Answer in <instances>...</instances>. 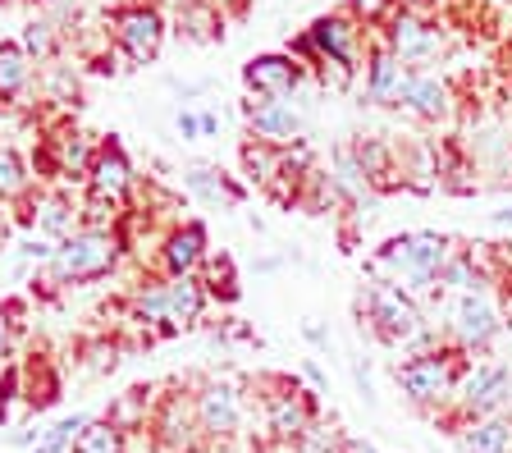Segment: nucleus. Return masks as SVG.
<instances>
[{"label": "nucleus", "instance_id": "aec40b11", "mask_svg": "<svg viewBox=\"0 0 512 453\" xmlns=\"http://www.w3.org/2000/svg\"><path fill=\"white\" fill-rule=\"evenodd\" d=\"M311 42H316L320 60H343V65H352V60H357V28H352L348 19H339V14H325V19H316V28H311Z\"/></svg>", "mask_w": 512, "mask_h": 453}, {"label": "nucleus", "instance_id": "a19ab883", "mask_svg": "<svg viewBox=\"0 0 512 453\" xmlns=\"http://www.w3.org/2000/svg\"><path fill=\"white\" fill-rule=\"evenodd\" d=\"M494 225H512V206H508V211H499V216H494Z\"/></svg>", "mask_w": 512, "mask_h": 453}, {"label": "nucleus", "instance_id": "4be33fe9", "mask_svg": "<svg viewBox=\"0 0 512 453\" xmlns=\"http://www.w3.org/2000/svg\"><path fill=\"white\" fill-rule=\"evenodd\" d=\"M183 188H188L192 197H202L206 206H238L243 202V188L229 184L220 170H211V165H192V170H183Z\"/></svg>", "mask_w": 512, "mask_h": 453}, {"label": "nucleus", "instance_id": "4c0bfd02", "mask_svg": "<svg viewBox=\"0 0 512 453\" xmlns=\"http://www.w3.org/2000/svg\"><path fill=\"white\" fill-rule=\"evenodd\" d=\"M10 339H14V321L5 312H0V362L10 357Z\"/></svg>", "mask_w": 512, "mask_h": 453}, {"label": "nucleus", "instance_id": "7ed1b4c3", "mask_svg": "<svg viewBox=\"0 0 512 453\" xmlns=\"http://www.w3.org/2000/svg\"><path fill=\"white\" fill-rule=\"evenodd\" d=\"M458 380H462L458 353H421V357H412V362L398 367V385H403V394L416 403V408L448 399Z\"/></svg>", "mask_w": 512, "mask_h": 453}, {"label": "nucleus", "instance_id": "c9c22d12", "mask_svg": "<svg viewBox=\"0 0 512 453\" xmlns=\"http://www.w3.org/2000/svg\"><path fill=\"white\" fill-rule=\"evenodd\" d=\"M174 129H179V138H202V115H192V110H179Z\"/></svg>", "mask_w": 512, "mask_h": 453}, {"label": "nucleus", "instance_id": "9d476101", "mask_svg": "<svg viewBox=\"0 0 512 453\" xmlns=\"http://www.w3.org/2000/svg\"><path fill=\"white\" fill-rule=\"evenodd\" d=\"M371 316H375V330H380L384 339H412L416 330H421V312H416V302L407 298L398 284H375Z\"/></svg>", "mask_w": 512, "mask_h": 453}, {"label": "nucleus", "instance_id": "b1692460", "mask_svg": "<svg viewBox=\"0 0 512 453\" xmlns=\"http://www.w3.org/2000/svg\"><path fill=\"white\" fill-rule=\"evenodd\" d=\"M288 151L284 147H270V142H243V170L252 184H275L284 174Z\"/></svg>", "mask_w": 512, "mask_h": 453}, {"label": "nucleus", "instance_id": "58836bf2", "mask_svg": "<svg viewBox=\"0 0 512 453\" xmlns=\"http://www.w3.org/2000/svg\"><path fill=\"white\" fill-rule=\"evenodd\" d=\"M215 133H220V115H215V110H206V115H202V138H215Z\"/></svg>", "mask_w": 512, "mask_h": 453}, {"label": "nucleus", "instance_id": "f3484780", "mask_svg": "<svg viewBox=\"0 0 512 453\" xmlns=\"http://www.w3.org/2000/svg\"><path fill=\"white\" fill-rule=\"evenodd\" d=\"M458 339L462 348H485L494 335H499V316H494V307L480 293H467V298L458 302Z\"/></svg>", "mask_w": 512, "mask_h": 453}, {"label": "nucleus", "instance_id": "9b49d317", "mask_svg": "<svg viewBox=\"0 0 512 453\" xmlns=\"http://www.w3.org/2000/svg\"><path fill=\"white\" fill-rule=\"evenodd\" d=\"M206 261V225L202 220H183V225H174L170 234L160 238V266H165V275H197Z\"/></svg>", "mask_w": 512, "mask_h": 453}, {"label": "nucleus", "instance_id": "5701e85b", "mask_svg": "<svg viewBox=\"0 0 512 453\" xmlns=\"http://www.w3.org/2000/svg\"><path fill=\"white\" fill-rule=\"evenodd\" d=\"M106 421H110V426H119L124 435L147 431V426H151V389H147V385L124 389V394H119V399L110 403Z\"/></svg>", "mask_w": 512, "mask_h": 453}, {"label": "nucleus", "instance_id": "423d86ee", "mask_svg": "<svg viewBox=\"0 0 512 453\" xmlns=\"http://www.w3.org/2000/svg\"><path fill=\"white\" fill-rule=\"evenodd\" d=\"M192 412H197L202 440H224V435L238 431L243 403H238V389L229 385V380H206V385L192 394Z\"/></svg>", "mask_w": 512, "mask_h": 453}, {"label": "nucleus", "instance_id": "2f4dec72", "mask_svg": "<svg viewBox=\"0 0 512 453\" xmlns=\"http://www.w3.org/2000/svg\"><path fill=\"white\" fill-rule=\"evenodd\" d=\"M19 46L28 60H51L55 55V33H51V23L46 19H28L23 23V33H19Z\"/></svg>", "mask_w": 512, "mask_h": 453}, {"label": "nucleus", "instance_id": "cd10ccee", "mask_svg": "<svg viewBox=\"0 0 512 453\" xmlns=\"http://www.w3.org/2000/svg\"><path fill=\"white\" fill-rule=\"evenodd\" d=\"M407 106L416 110L421 119H439L448 110V87L430 74H416L412 78V92H407Z\"/></svg>", "mask_w": 512, "mask_h": 453}, {"label": "nucleus", "instance_id": "393cba45", "mask_svg": "<svg viewBox=\"0 0 512 453\" xmlns=\"http://www.w3.org/2000/svg\"><path fill=\"white\" fill-rule=\"evenodd\" d=\"M32 78V60L23 55L19 42H0V101L23 97V87Z\"/></svg>", "mask_w": 512, "mask_h": 453}, {"label": "nucleus", "instance_id": "6ab92c4d", "mask_svg": "<svg viewBox=\"0 0 512 453\" xmlns=\"http://www.w3.org/2000/svg\"><path fill=\"white\" fill-rule=\"evenodd\" d=\"M19 385H23V403H28V412H37V417H42L46 408H55V403H60V376H55V367L46 362V357L23 362V367H19Z\"/></svg>", "mask_w": 512, "mask_h": 453}, {"label": "nucleus", "instance_id": "dca6fc26", "mask_svg": "<svg viewBox=\"0 0 512 453\" xmlns=\"http://www.w3.org/2000/svg\"><path fill=\"white\" fill-rule=\"evenodd\" d=\"M165 307H170V330H192L206 312V289L197 275H174L165 280Z\"/></svg>", "mask_w": 512, "mask_h": 453}, {"label": "nucleus", "instance_id": "a211bd4d", "mask_svg": "<svg viewBox=\"0 0 512 453\" xmlns=\"http://www.w3.org/2000/svg\"><path fill=\"white\" fill-rule=\"evenodd\" d=\"M389 46H394V55H403V60H430V55L444 46V37H439V28L416 19V14H403V19L389 28Z\"/></svg>", "mask_w": 512, "mask_h": 453}, {"label": "nucleus", "instance_id": "ddd939ff", "mask_svg": "<svg viewBox=\"0 0 512 453\" xmlns=\"http://www.w3.org/2000/svg\"><path fill=\"white\" fill-rule=\"evenodd\" d=\"M247 119H252V138L256 142H270V147H288L293 138H302V115L284 101H261L252 97L247 101Z\"/></svg>", "mask_w": 512, "mask_h": 453}, {"label": "nucleus", "instance_id": "39448f33", "mask_svg": "<svg viewBox=\"0 0 512 453\" xmlns=\"http://www.w3.org/2000/svg\"><path fill=\"white\" fill-rule=\"evenodd\" d=\"M128 193H133V161H128V151L119 147L115 138L96 142L92 170H87V197H96V202H106V206H119Z\"/></svg>", "mask_w": 512, "mask_h": 453}, {"label": "nucleus", "instance_id": "f257e3e1", "mask_svg": "<svg viewBox=\"0 0 512 453\" xmlns=\"http://www.w3.org/2000/svg\"><path fill=\"white\" fill-rule=\"evenodd\" d=\"M124 252V234L119 229H78L74 238L55 243L51 252V284H92L106 280L110 270L119 266Z\"/></svg>", "mask_w": 512, "mask_h": 453}, {"label": "nucleus", "instance_id": "473e14b6", "mask_svg": "<svg viewBox=\"0 0 512 453\" xmlns=\"http://www.w3.org/2000/svg\"><path fill=\"white\" fill-rule=\"evenodd\" d=\"M183 28H188V37H197V42H215V37H220V19H215V10H206V5H188V10H183Z\"/></svg>", "mask_w": 512, "mask_h": 453}, {"label": "nucleus", "instance_id": "f03ea898", "mask_svg": "<svg viewBox=\"0 0 512 453\" xmlns=\"http://www.w3.org/2000/svg\"><path fill=\"white\" fill-rule=\"evenodd\" d=\"M444 266H448V238L444 234H403L371 261L375 275L389 270L398 289H426L435 275H444Z\"/></svg>", "mask_w": 512, "mask_h": 453}, {"label": "nucleus", "instance_id": "37998d69", "mask_svg": "<svg viewBox=\"0 0 512 453\" xmlns=\"http://www.w3.org/2000/svg\"><path fill=\"white\" fill-rule=\"evenodd\" d=\"M508 46H512V33H508Z\"/></svg>", "mask_w": 512, "mask_h": 453}, {"label": "nucleus", "instance_id": "a878e982", "mask_svg": "<svg viewBox=\"0 0 512 453\" xmlns=\"http://www.w3.org/2000/svg\"><path fill=\"white\" fill-rule=\"evenodd\" d=\"M133 321L147 325V330H160V335H174L170 307H165V284H142V289L133 293Z\"/></svg>", "mask_w": 512, "mask_h": 453}, {"label": "nucleus", "instance_id": "72a5a7b5", "mask_svg": "<svg viewBox=\"0 0 512 453\" xmlns=\"http://www.w3.org/2000/svg\"><path fill=\"white\" fill-rule=\"evenodd\" d=\"M439 280H448V284H458L462 293H480V270L471 266V257H453L444 266V275Z\"/></svg>", "mask_w": 512, "mask_h": 453}, {"label": "nucleus", "instance_id": "412c9836", "mask_svg": "<svg viewBox=\"0 0 512 453\" xmlns=\"http://www.w3.org/2000/svg\"><path fill=\"white\" fill-rule=\"evenodd\" d=\"M512 421L508 417H480L458 431V453H508Z\"/></svg>", "mask_w": 512, "mask_h": 453}, {"label": "nucleus", "instance_id": "f704fd0d", "mask_svg": "<svg viewBox=\"0 0 512 453\" xmlns=\"http://www.w3.org/2000/svg\"><path fill=\"white\" fill-rule=\"evenodd\" d=\"M389 5H394V0H352V14H357L362 23H375V19L389 14Z\"/></svg>", "mask_w": 512, "mask_h": 453}, {"label": "nucleus", "instance_id": "1a4fd4ad", "mask_svg": "<svg viewBox=\"0 0 512 453\" xmlns=\"http://www.w3.org/2000/svg\"><path fill=\"white\" fill-rule=\"evenodd\" d=\"M512 399V371L508 367H480L462 376V403H467V417H499V408Z\"/></svg>", "mask_w": 512, "mask_h": 453}, {"label": "nucleus", "instance_id": "c756f323", "mask_svg": "<svg viewBox=\"0 0 512 453\" xmlns=\"http://www.w3.org/2000/svg\"><path fill=\"white\" fill-rule=\"evenodd\" d=\"M87 421H92L87 412H74V417H60L55 426H46V431H42V444H37L32 453H69V449H74V440L83 435Z\"/></svg>", "mask_w": 512, "mask_h": 453}, {"label": "nucleus", "instance_id": "6e6552de", "mask_svg": "<svg viewBox=\"0 0 512 453\" xmlns=\"http://www.w3.org/2000/svg\"><path fill=\"white\" fill-rule=\"evenodd\" d=\"M243 83L252 87V97H261V101H284L288 92L302 83V69L293 55H252L243 65Z\"/></svg>", "mask_w": 512, "mask_h": 453}, {"label": "nucleus", "instance_id": "0eeeda50", "mask_svg": "<svg viewBox=\"0 0 512 453\" xmlns=\"http://www.w3.org/2000/svg\"><path fill=\"white\" fill-rule=\"evenodd\" d=\"M151 431L170 453H192L202 440V426H197V412H192V394H165L160 408L151 412Z\"/></svg>", "mask_w": 512, "mask_h": 453}, {"label": "nucleus", "instance_id": "ea45409f", "mask_svg": "<svg viewBox=\"0 0 512 453\" xmlns=\"http://www.w3.org/2000/svg\"><path fill=\"white\" fill-rule=\"evenodd\" d=\"M302 371H307V380H311V385H316V389H325V376H320V367H316V362H307V367H302Z\"/></svg>", "mask_w": 512, "mask_h": 453}, {"label": "nucleus", "instance_id": "20e7f679", "mask_svg": "<svg viewBox=\"0 0 512 453\" xmlns=\"http://www.w3.org/2000/svg\"><path fill=\"white\" fill-rule=\"evenodd\" d=\"M110 23H115L119 51H124L133 65H151L160 55V46H165V19H160L156 5H119V10L110 14Z\"/></svg>", "mask_w": 512, "mask_h": 453}, {"label": "nucleus", "instance_id": "2eb2a0df", "mask_svg": "<svg viewBox=\"0 0 512 453\" xmlns=\"http://www.w3.org/2000/svg\"><path fill=\"white\" fill-rule=\"evenodd\" d=\"M412 69L398 60L394 51H380L371 60V69H366V92H371V101H384V106H398V101H407V92H412Z\"/></svg>", "mask_w": 512, "mask_h": 453}, {"label": "nucleus", "instance_id": "79ce46f5", "mask_svg": "<svg viewBox=\"0 0 512 453\" xmlns=\"http://www.w3.org/2000/svg\"><path fill=\"white\" fill-rule=\"evenodd\" d=\"M412 5H416V10H421V5H439V0H412Z\"/></svg>", "mask_w": 512, "mask_h": 453}, {"label": "nucleus", "instance_id": "7c9ffc66", "mask_svg": "<svg viewBox=\"0 0 512 453\" xmlns=\"http://www.w3.org/2000/svg\"><path fill=\"white\" fill-rule=\"evenodd\" d=\"M206 275H202V289L206 298H224V302H234L238 298V280H234V261L220 257V261H202Z\"/></svg>", "mask_w": 512, "mask_h": 453}, {"label": "nucleus", "instance_id": "bb28decb", "mask_svg": "<svg viewBox=\"0 0 512 453\" xmlns=\"http://www.w3.org/2000/svg\"><path fill=\"white\" fill-rule=\"evenodd\" d=\"M69 453H128V435L119 426H110L106 417H92Z\"/></svg>", "mask_w": 512, "mask_h": 453}, {"label": "nucleus", "instance_id": "4468645a", "mask_svg": "<svg viewBox=\"0 0 512 453\" xmlns=\"http://www.w3.org/2000/svg\"><path fill=\"white\" fill-rule=\"evenodd\" d=\"M32 229L46 238V243H64L83 229V211L74 206L69 193H37L32 202Z\"/></svg>", "mask_w": 512, "mask_h": 453}, {"label": "nucleus", "instance_id": "e433bc0d", "mask_svg": "<svg viewBox=\"0 0 512 453\" xmlns=\"http://www.w3.org/2000/svg\"><path fill=\"white\" fill-rule=\"evenodd\" d=\"M10 444H14V449H37V444H42V431L23 426V431H14V435H10Z\"/></svg>", "mask_w": 512, "mask_h": 453}, {"label": "nucleus", "instance_id": "c85d7f7f", "mask_svg": "<svg viewBox=\"0 0 512 453\" xmlns=\"http://www.w3.org/2000/svg\"><path fill=\"white\" fill-rule=\"evenodd\" d=\"M32 184L28 165H23V156L14 147H5L0 142V202H14V197H23Z\"/></svg>", "mask_w": 512, "mask_h": 453}, {"label": "nucleus", "instance_id": "f8f14e48", "mask_svg": "<svg viewBox=\"0 0 512 453\" xmlns=\"http://www.w3.org/2000/svg\"><path fill=\"white\" fill-rule=\"evenodd\" d=\"M266 421L279 440H298V435L316 431V399L302 394L298 385H284L279 394L266 399Z\"/></svg>", "mask_w": 512, "mask_h": 453}]
</instances>
